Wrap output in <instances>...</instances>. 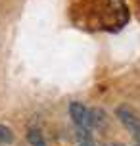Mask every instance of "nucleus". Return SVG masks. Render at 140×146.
I'll use <instances>...</instances> for the list:
<instances>
[{"instance_id": "nucleus-1", "label": "nucleus", "mask_w": 140, "mask_h": 146, "mask_svg": "<svg viewBox=\"0 0 140 146\" xmlns=\"http://www.w3.org/2000/svg\"><path fill=\"white\" fill-rule=\"evenodd\" d=\"M69 115L73 119V123L77 129H90V110L81 102H71L69 104Z\"/></svg>"}, {"instance_id": "nucleus-2", "label": "nucleus", "mask_w": 140, "mask_h": 146, "mask_svg": "<svg viewBox=\"0 0 140 146\" xmlns=\"http://www.w3.org/2000/svg\"><path fill=\"white\" fill-rule=\"evenodd\" d=\"M115 115H117V119L125 125L131 133H136L140 129V117L136 115V111L131 110L129 106H119V108L115 110Z\"/></svg>"}, {"instance_id": "nucleus-3", "label": "nucleus", "mask_w": 140, "mask_h": 146, "mask_svg": "<svg viewBox=\"0 0 140 146\" xmlns=\"http://www.w3.org/2000/svg\"><path fill=\"white\" fill-rule=\"evenodd\" d=\"M90 127L102 131L108 127V113L102 108H92L90 110Z\"/></svg>"}, {"instance_id": "nucleus-4", "label": "nucleus", "mask_w": 140, "mask_h": 146, "mask_svg": "<svg viewBox=\"0 0 140 146\" xmlns=\"http://www.w3.org/2000/svg\"><path fill=\"white\" fill-rule=\"evenodd\" d=\"M77 146H96L90 129H77Z\"/></svg>"}, {"instance_id": "nucleus-5", "label": "nucleus", "mask_w": 140, "mask_h": 146, "mask_svg": "<svg viewBox=\"0 0 140 146\" xmlns=\"http://www.w3.org/2000/svg\"><path fill=\"white\" fill-rule=\"evenodd\" d=\"M27 142L31 146H46V140L42 137V133L38 131V129H35V127L27 131Z\"/></svg>"}, {"instance_id": "nucleus-6", "label": "nucleus", "mask_w": 140, "mask_h": 146, "mask_svg": "<svg viewBox=\"0 0 140 146\" xmlns=\"http://www.w3.org/2000/svg\"><path fill=\"white\" fill-rule=\"evenodd\" d=\"M12 142H14V133H12V129L6 127V125H0V146L12 144Z\"/></svg>"}, {"instance_id": "nucleus-7", "label": "nucleus", "mask_w": 140, "mask_h": 146, "mask_svg": "<svg viewBox=\"0 0 140 146\" xmlns=\"http://www.w3.org/2000/svg\"><path fill=\"white\" fill-rule=\"evenodd\" d=\"M102 146H125V144H121V142H115V140H111V142H104Z\"/></svg>"}, {"instance_id": "nucleus-8", "label": "nucleus", "mask_w": 140, "mask_h": 146, "mask_svg": "<svg viewBox=\"0 0 140 146\" xmlns=\"http://www.w3.org/2000/svg\"><path fill=\"white\" fill-rule=\"evenodd\" d=\"M133 135H134V140H136V144L140 146V129H138L136 133H133Z\"/></svg>"}]
</instances>
